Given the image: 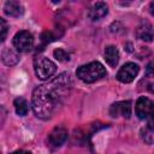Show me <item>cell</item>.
I'll return each mask as SVG.
<instances>
[{
    "label": "cell",
    "mask_w": 154,
    "mask_h": 154,
    "mask_svg": "<svg viewBox=\"0 0 154 154\" xmlns=\"http://www.w3.org/2000/svg\"><path fill=\"white\" fill-rule=\"evenodd\" d=\"M70 89L71 81L67 73H61L51 82L36 87L31 97L35 116L41 119H49L63 105Z\"/></svg>",
    "instance_id": "cell-1"
},
{
    "label": "cell",
    "mask_w": 154,
    "mask_h": 154,
    "mask_svg": "<svg viewBox=\"0 0 154 154\" xmlns=\"http://www.w3.org/2000/svg\"><path fill=\"white\" fill-rule=\"evenodd\" d=\"M107 75L106 69L103 67V65L99 61H91L89 64L82 65L77 69L76 71V76L83 81L84 83H93L96 82L101 78H103Z\"/></svg>",
    "instance_id": "cell-2"
},
{
    "label": "cell",
    "mask_w": 154,
    "mask_h": 154,
    "mask_svg": "<svg viewBox=\"0 0 154 154\" xmlns=\"http://www.w3.org/2000/svg\"><path fill=\"white\" fill-rule=\"evenodd\" d=\"M34 70L40 79H48L57 72V65L48 58L38 55L34 60Z\"/></svg>",
    "instance_id": "cell-3"
},
{
    "label": "cell",
    "mask_w": 154,
    "mask_h": 154,
    "mask_svg": "<svg viewBox=\"0 0 154 154\" xmlns=\"http://www.w3.org/2000/svg\"><path fill=\"white\" fill-rule=\"evenodd\" d=\"M12 42H13V47L17 52L26 53V52L31 51V48L34 47V36L31 32H29L26 30H20L14 35Z\"/></svg>",
    "instance_id": "cell-4"
},
{
    "label": "cell",
    "mask_w": 154,
    "mask_h": 154,
    "mask_svg": "<svg viewBox=\"0 0 154 154\" xmlns=\"http://www.w3.org/2000/svg\"><path fill=\"white\" fill-rule=\"evenodd\" d=\"M135 112L140 119H149L154 114V101L144 96L138 97L136 101Z\"/></svg>",
    "instance_id": "cell-5"
},
{
    "label": "cell",
    "mask_w": 154,
    "mask_h": 154,
    "mask_svg": "<svg viewBox=\"0 0 154 154\" xmlns=\"http://www.w3.org/2000/svg\"><path fill=\"white\" fill-rule=\"evenodd\" d=\"M138 71H140V67L137 64L126 63L119 69L117 73V79L122 83H130L136 78V76L138 75Z\"/></svg>",
    "instance_id": "cell-6"
},
{
    "label": "cell",
    "mask_w": 154,
    "mask_h": 154,
    "mask_svg": "<svg viewBox=\"0 0 154 154\" xmlns=\"http://www.w3.org/2000/svg\"><path fill=\"white\" fill-rule=\"evenodd\" d=\"M109 114L114 118H117V117L130 118V116H131V102L130 101L114 102L109 107Z\"/></svg>",
    "instance_id": "cell-7"
},
{
    "label": "cell",
    "mask_w": 154,
    "mask_h": 154,
    "mask_svg": "<svg viewBox=\"0 0 154 154\" xmlns=\"http://www.w3.org/2000/svg\"><path fill=\"white\" fill-rule=\"evenodd\" d=\"M66 138H67V130L64 126H55L48 136L49 143L53 147H60L66 141Z\"/></svg>",
    "instance_id": "cell-8"
},
{
    "label": "cell",
    "mask_w": 154,
    "mask_h": 154,
    "mask_svg": "<svg viewBox=\"0 0 154 154\" xmlns=\"http://www.w3.org/2000/svg\"><path fill=\"white\" fill-rule=\"evenodd\" d=\"M108 13V6L106 2L103 1H99L95 2L88 11V17L91 20H99L101 18H103L106 14Z\"/></svg>",
    "instance_id": "cell-9"
},
{
    "label": "cell",
    "mask_w": 154,
    "mask_h": 154,
    "mask_svg": "<svg viewBox=\"0 0 154 154\" xmlns=\"http://www.w3.org/2000/svg\"><path fill=\"white\" fill-rule=\"evenodd\" d=\"M136 36L142 41L150 42L154 38V28L149 23H142L136 30Z\"/></svg>",
    "instance_id": "cell-10"
},
{
    "label": "cell",
    "mask_w": 154,
    "mask_h": 154,
    "mask_svg": "<svg viewBox=\"0 0 154 154\" xmlns=\"http://www.w3.org/2000/svg\"><path fill=\"white\" fill-rule=\"evenodd\" d=\"M4 10H5V13L11 16V17H19L24 12V8H23L22 4L18 2V1H12V0L5 2Z\"/></svg>",
    "instance_id": "cell-11"
},
{
    "label": "cell",
    "mask_w": 154,
    "mask_h": 154,
    "mask_svg": "<svg viewBox=\"0 0 154 154\" xmlns=\"http://www.w3.org/2000/svg\"><path fill=\"white\" fill-rule=\"evenodd\" d=\"M105 59L107 64L112 67H116L119 61V52L114 46H107L105 48Z\"/></svg>",
    "instance_id": "cell-12"
},
{
    "label": "cell",
    "mask_w": 154,
    "mask_h": 154,
    "mask_svg": "<svg viewBox=\"0 0 154 154\" xmlns=\"http://www.w3.org/2000/svg\"><path fill=\"white\" fill-rule=\"evenodd\" d=\"M13 105H14L16 113H17L18 116H22V117H23V116H26V113H28V111H29V107H28V102H26L25 99H23V97H17V99L14 100Z\"/></svg>",
    "instance_id": "cell-13"
},
{
    "label": "cell",
    "mask_w": 154,
    "mask_h": 154,
    "mask_svg": "<svg viewBox=\"0 0 154 154\" xmlns=\"http://www.w3.org/2000/svg\"><path fill=\"white\" fill-rule=\"evenodd\" d=\"M14 60H19L17 52H14L10 48H6V49L2 51V61L6 65H14L16 64Z\"/></svg>",
    "instance_id": "cell-14"
},
{
    "label": "cell",
    "mask_w": 154,
    "mask_h": 154,
    "mask_svg": "<svg viewBox=\"0 0 154 154\" xmlns=\"http://www.w3.org/2000/svg\"><path fill=\"white\" fill-rule=\"evenodd\" d=\"M53 54H54V58L57 60H59V61H67L69 60V54L64 49H61V48L55 49Z\"/></svg>",
    "instance_id": "cell-15"
},
{
    "label": "cell",
    "mask_w": 154,
    "mask_h": 154,
    "mask_svg": "<svg viewBox=\"0 0 154 154\" xmlns=\"http://www.w3.org/2000/svg\"><path fill=\"white\" fill-rule=\"evenodd\" d=\"M0 29H1V41H5L7 34V24L4 18H0Z\"/></svg>",
    "instance_id": "cell-16"
},
{
    "label": "cell",
    "mask_w": 154,
    "mask_h": 154,
    "mask_svg": "<svg viewBox=\"0 0 154 154\" xmlns=\"http://www.w3.org/2000/svg\"><path fill=\"white\" fill-rule=\"evenodd\" d=\"M147 73L152 77H154V59L152 61H149V64L147 65Z\"/></svg>",
    "instance_id": "cell-17"
},
{
    "label": "cell",
    "mask_w": 154,
    "mask_h": 154,
    "mask_svg": "<svg viewBox=\"0 0 154 154\" xmlns=\"http://www.w3.org/2000/svg\"><path fill=\"white\" fill-rule=\"evenodd\" d=\"M148 125H149V128H150L152 130H154V114L149 118V124H148Z\"/></svg>",
    "instance_id": "cell-18"
},
{
    "label": "cell",
    "mask_w": 154,
    "mask_h": 154,
    "mask_svg": "<svg viewBox=\"0 0 154 154\" xmlns=\"http://www.w3.org/2000/svg\"><path fill=\"white\" fill-rule=\"evenodd\" d=\"M12 154H31V153L30 152H26V150H16Z\"/></svg>",
    "instance_id": "cell-19"
},
{
    "label": "cell",
    "mask_w": 154,
    "mask_h": 154,
    "mask_svg": "<svg viewBox=\"0 0 154 154\" xmlns=\"http://www.w3.org/2000/svg\"><path fill=\"white\" fill-rule=\"evenodd\" d=\"M149 10H150V13L154 16V1L150 2V5H149Z\"/></svg>",
    "instance_id": "cell-20"
}]
</instances>
